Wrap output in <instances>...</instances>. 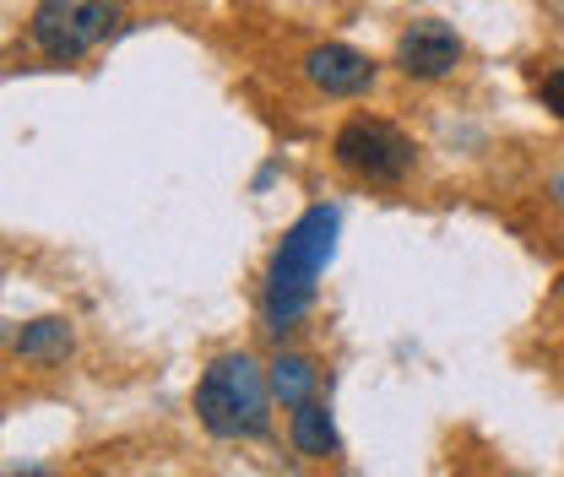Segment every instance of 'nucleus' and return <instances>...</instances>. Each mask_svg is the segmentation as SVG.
I'll use <instances>...</instances> for the list:
<instances>
[{
  "label": "nucleus",
  "instance_id": "f257e3e1",
  "mask_svg": "<svg viewBox=\"0 0 564 477\" xmlns=\"http://www.w3.org/2000/svg\"><path fill=\"white\" fill-rule=\"evenodd\" d=\"M272 375L250 353H223L196 386V418L212 440H261L272 429Z\"/></svg>",
  "mask_w": 564,
  "mask_h": 477
},
{
  "label": "nucleus",
  "instance_id": "f03ea898",
  "mask_svg": "<svg viewBox=\"0 0 564 477\" xmlns=\"http://www.w3.org/2000/svg\"><path fill=\"white\" fill-rule=\"evenodd\" d=\"M332 234H337V217H332L326 206H315V212H304V217L293 223V234L282 239L278 261H272V277H267V321H272V332H288V326L310 310L315 277H321L326 256H332Z\"/></svg>",
  "mask_w": 564,
  "mask_h": 477
},
{
  "label": "nucleus",
  "instance_id": "7ed1b4c3",
  "mask_svg": "<svg viewBox=\"0 0 564 477\" xmlns=\"http://www.w3.org/2000/svg\"><path fill=\"white\" fill-rule=\"evenodd\" d=\"M120 22V0H39L28 39L44 61L76 66L82 55H93Z\"/></svg>",
  "mask_w": 564,
  "mask_h": 477
},
{
  "label": "nucleus",
  "instance_id": "20e7f679",
  "mask_svg": "<svg viewBox=\"0 0 564 477\" xmlns=\"http://www.w3.org/2000/svg\"><path fill=\"white\" fill-rule=\"evenodd\" d=\"M332 158H337V169L352 174V180L397 185V180L413 174L419 147L402 137L397 126H386V120H348V126L337 131V141H332Z\"/></svg>",
  "mask_w": 564,
  "mask_h": 477
},
{
  "label": "nucleus",
  "instance_id": "39448f33",
  "mask_svg": "<svg viewBox=\"0 0 564 477\" xmlns=\"http://www.w3.org/2000/svg\"><path fill=\"white\" fill-rule=\"evenodd\" d=\"M397 66H402V76H413V82L451 76V71L462 66V39H456V28H445V22H413V28H402V39H397Z\"/></svg>",
  "mask_w": 564,
  "mask_h": 477
},
{
  "label": "nucleus",
  "instance_id": "423d86ee",
  "mask_svg": "<svg viewBox=\"0 0 564 477\" xmlns=\"http://www.w3.org/2000/svg\"><path fill=\"white\" fill-rule=\"evenodd\" d=\"M304 76H310V87H321L326 98H358V93L375 87V61L348 50V44H315V50L304 55Z\"/></svg>",
  "mask_w": 564,
  "mask_h": 477
},
{
  "label": "nucleus",
  "instance_id": "0eeeda50",
  "mask_svg": "<svg viewBox=\"0 0 564 477\" xmlns=\"http://www.w3.org/2000/svg\"><path fill=\"white\" fill-rule=\"evenodd\" d=\"M288 434H293V451H299V456H310V462H332V456L343 451V440H337V429H332V412L321 408L315 397L293 408Z\"/></svg>",
  "mask_w": 564,
  "mask_h": 477
},
{
  "label": "nucleus",
  "instance_id": "6e6552de",
  "mask_svg": "<svg viewBox=\"0 0 564 477\" xmlns=\"http://www.w3.org/2000/svg\"><path fill=\"white\" fill-rule=\"evenodd\" d=\"M70 342H76L70 337V321L44 315V321H28V326L17 332L11 347H17V358H22V364H44V369H50V364H66Z\"/></svg>",
  "mask_w": 564,
  "mask_h": 477
},
{
  "label": "nucleus",
  "instance_id": "1a4fd4ad",
  "mask_svg": "<svg viewBox=\"0 0 564 477\" xmlns=\"http://www.w3.org/2000/svg\"><path fill=\"white\" fill-rule=\"evenodd\" d=\"M272 391H278L282 408H299V402H310L321 391V369L310 358H299V353H282L272 364Z\"/></svg>",
  "mask_w": 564,
  "mask_h": 477
},
{
  "label": "nucleus",
  "instance_id": "9d476101",
  "mask_svg": "<svg viewBox=\"0 0 564 477\" xmlns=\"http://www.w3.org/2000/svg\"><path fill=\"white\" fill-rule=\"evenodd\" d=\"M538 93H543V104H549V109H554V115L564 120V71H549Z\"/></svg>",
  "mask_w": 564,
  "mask_h": 477
}]
</instances>
